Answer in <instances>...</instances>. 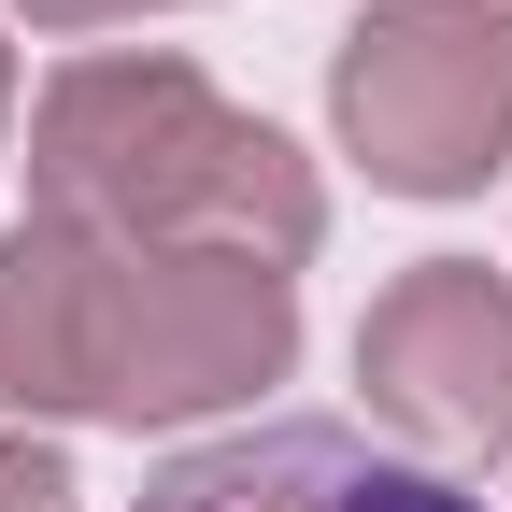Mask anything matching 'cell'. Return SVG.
Returning <instances> with one entry per match:
<instances>
[{"label":"cell","mask_w":512,"mask_h":512,"mask_svg":"<svg viewBox=\"0 0 512 512\" xmlns=\"http://www.w3.org/2000/svg\"><path fill=\"white\" fill-rule=\"evenodd\" d=\"M328 114L399 200H470L512 157V0H384L328 57Z\"/></svg>","instance_id":"cell-2"},{"label":"cell","mask_w":512,"mask_h":512,"mask_svg":"<svg viewBox=\"0 0 512 512\" xmlns=\"http://www.w3.org/2000/svg\"><path fill=\"white\" fill-rule=\"evenodd\" d=\"M356 384L441 456H512V285L484 256H413L356 328Z\"/></svg>","instance_id":"cell-4"},{"label":"cell","mask_w":512,"mask_h":512,"mask_svg":"<svg viewBox=\"0 0 512 512\" xmlns=\"http://www.w3.org/2000/svg\"><path fill=\"white\" fill-rule=\"evenodd\" d=\"M29 200L57 228H86L114 256H171V242H228L299 271L328 242V185L285 128L228 114L185 57H72L29 114Z\"/></svg>","instance_id":"cell-1"},{"label":"cell","mask_w":512,"mask_h":512,"mask_svg":"<svg viewBox=\"0 0 512 512\" xmlns=\"http://www.w3.org/2000/svg\"><path fill=\"white\" fill-rule=\"evenodd\" d=\"M299 356V271L228 242L114 256V356H100V427H185L228 413L256 384H285Z\"/></svg>","instance_id":"cell-3"},{"label":"cell","mask_w":512,"mask_h":512,"mask_svg":"<svg viewBox=\"0 0 512 512\" xmlns=\"http://www.w3.org/2000/svg\"><path fill=\"white\" fill-rule=\"evenodd\" d=\"M100 356H114V242L29 214L0 242V413H100Z\"/></svg>","instance_id":"cell-6"},{"label":"cell","mask_w":512,"mask_h":512,"mask_svg":"<svg viewBox=\"0 0 512 512\" xmlns=\"http://www.w3.org/2000/svg\"><path fill=\"white\" fill-rule=\"evenodd\" d=\"M0 100H15V57H0Z\"/></svg>","instance_id":"cell-9"},{"label":"cell","mask_w":512,"mask_h":512,"mask_svg":"<svg viewBox=\"0 0 512 512\" xmlns=\"http://www.w3.org/2000/svg\"><path fill=\"white\" fill-rule=\"evenodd\" d=\"M0 512H72V456L43 427H0Z\"/></svg>","instance_id":"cell-7"},{"label":"cell","mask_w":512,"mask_h":512,"mask_svg":"<svg viewBox=\"0 0 512 512\" xmlns=\"http://www.w3.org/2000/svg\"><path fill=\"white\" fill-rule=\"evenodd\" d=\"M143 512H484V498L441 484L427 456H384L370 427H242L171 456Z\"/></svg>","instance_id":"cell-5"},{"label":"cell","mask_w":512,"mask_h":512,"mask_svg":"<svg viewBox=\"0 0 512 512\" xmlns=\"http://www.w3.org/2000/svg\"><path fill=\"white\" fill-rule=\"evenodd\" d=\"M29 29H128V15H157V0H15Z\"/></svg>","instance_id":"cell-8"}]
</instances>
